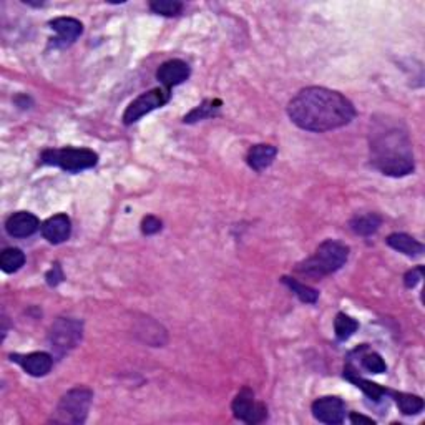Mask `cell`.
Wrapping results in <instances>:
<instances>
[{"label":"cell","mask_w":425,"mask_h":425,"mask_svg":"<svg viewBox=\"0 0 425 425\" xmlns=\"http://www.w3.org/2000/svg\"><path fill=\"white\" fill-rule=\"evenodd\" d=\"M389 394L396 398L398 409H401L402 414L415 415L424 409V401L419 396H412V394H405V392H392V391H389Z\"/></svg>","instance_id":"cell-19"},{"label":"cell","mask_w":425,"mask_h":425,"mask_svg":"<svg viewBox=\"0 0 425 425\" xmlns=\"http://www.w3.org/2000/svg\"><path fill=\"white\" fill-rule=\"evenodd\" d=\"M221 106L219 100H208L205 103H201L198 106V108H194L192 113L188 115V117H185V122H198V120H203L206 117H211V115L216 113V110H218Z\"/></svg>","instance_id":"cell-23"},{"label":"cell","mask_w":425,"mask_h":425,"mask_svg":"<svg viewBox=\"0 0 425 425\" xmlns=\"http://www.w3.org/2000/svg\"><path fill=\"white\" fill-rule=\"evenodd\" d=\"M424 276V268L422 266H419V268H414L412 271H409L404 276V282H405V287H409V289H412V287H415L420 282V279H422Z\"/></svg>","instance_id":"cell-27"},{"label":"cell","mask_w":425,"mask_h":425,"mask_svg":"<svg viewBox=\"0 0 425 425\" xmlns=\"http://www.w3.org/2000/svg\"><path fill=\"white\" fill-rule=\"evenodd\" d=\"M13 362H17L27 374L34 377H43L50 372L53 366V357L47 352H32V354H13L10 356Z\"/></svg>","instance_id":"cell-10"},{"label":"cell","mask_w":425,"mask_h":425,"mask_svg":"<svg viewBox=\"0 0 425 425\" xmlns=\"http://www.w3.org/2000/svg\"><path fill=\"white\" fill-rule=\"evenodd\" d=\"M362 367L367 372H372V374H382V372L387 370V366H385L384 359L375 352H369L366 356H362Z\"/></svg>","instance_id":"cell-25"},{"label":"cell","mask_w":425,"mask_h":425,"mask_svg":"<svg viewBox=\"0 0 425 425\" xmlns=\"http://www.w3.org/2000/svg\"><path fill=\"white\" fill-rule=\"evenodd\" d=\"M48 340H50V347L53 349V352L57 356H64V354L72 351L75 345L82 340V322L65 317L59 319L52 326Z\"/></svg>","instance_id":"cell-6"},{"label":"cell","mask_w":425,"mask_h":425,"mask_svg":"<svg viewBox=\"0 0 425 425\" xmlns=\"http://www.w3.org/2000/svg\"><path fill=\"white\" fill-rule=\"evenodd\" d=\"M50 27L59 34V37L55 38V45H69L83 32V25L72 17H60V19L52 20Z\"/></svg>","instance_id":"cell-14"},{"label":"cell","mask_w":425,"mask_h":425,"mask_svg":"<svg viewBox=\"0 0 425 425\" xmlns=\"http://www.w3.org/2000/svg\"><path fill=\"white\" fill-rule=\"evenodd\" d=\"M347 258H349L347 246L339 241L327 239V241H324L317 247V251L314 252L311 258H308L305 261H303V263L298 264L296 271L304 274V276H311L317 279L338 271V269H340L345 264Z\"/></svg>","instance_id":"cell-3"},{"label":"cell","mask_w":425,"mask_h":425,"mask_svg":"<svg viewBox=\"0 0 425 425\" xmlns=\"http://www.w3.org/2000/svg\"><path fill=\"white\" fill-rule=\"evenodd\" d=\"M25 263V254L22 252L19 247H7L6 251L0 256V268L3 273H15L24 266Z\"/></svg>","instance_id":"cell-20"},{"label":"cell","mask_w":425,"mask_h":425,"mask_svg":"<svg viewBox=\"0 0 425 425\" xmlns=\"http://www.w3.org/2000/svg\"><path fill=\"white\" fill-rule=\"evenodd\" d=\"M93 394L85 387L72 389L60 398L59 405L53 412L52 422L78 425L85 422L88 410H90Z\"/></svg>","instance_id":"cell-4"},{"label":"cell","mask_w":425,"mask_h":425,"mask_svg":"<svg viewBox=\"0 0 425 425\" xmlns=\"http://www.w3.org/2000/svg\"><path fill=\"white\" fill-rule=\"evenodd\" d=\"M387 245L402 254L409 256V258H417L424 252V245L419 243L417 239H414L409 234L404 233H394L387 238Z\"/></svg>","instance_id":"cell-16"},{"label":"cell","mask_w":425,"mask_h":425,"mask_svg":"<svg viewBox=\"0 0 425 425\" xmlns=\"http://www.w3.org/2000/svg\"><path fill=\"white\" fill-rule=\"evenodd\" d=\"M150 8L154 13H159V15L173 17L178 15L183 10V3L176 2V0H154V2L150 3Z\"/></svg>","instance_id":"cell-24"},{"label":"cell","mask_w":425,"mask_h":425,"mask_svg":"<svg viewBox=\"0 0 425 425\" xmlns=\"http://www.w3.org/2000/svg\"><path fill=\"white\" fill-rule=\"evenodd\" d=\"M72 233V221L66 215H55L42 224V234L52 245H60L66 241Z\"/></svg>","instance_id":"cell-13"},{"label":"cell","mask_w":425,"mask_h":425,"mask_svg":"<svg viewBox=\"0 0 425 425\" xmlns=\"http://www.w3.org/2000/svg\"><path fill=\"white\" fill-rule=\"evenodd\" d=\"M168 100H170V90L165 87L146 92L128 105L125 113H123V122H125V125H131V123L138 122L141 117H145L146 113L161 108Z\"/></svg>","instance_id":"cell-7"},{"label":"cell","mask_w":425,"mask_h":425,"mask_svg":"<svg viewBox=\"0 0 425 425\" xmlns=\"http://www.w3.org/2000/svg\"><path fill=\"white\" fill-rule=\"evenodd\" d=\"M278 150L273 145H254L247 153V165L252 170L263 171L268 166L273 165L274 158H276Z\"/></svg>","instance_id":"cell-15"},{"label":"cell","mask_w":425,"mask_h":425,"mask_svg":"<svg viewBox=\"0 0 425 425\" xmlns=\"http://www.w3.org/2000/svg\"><path fill=\"white\" fill-rule=\"evenodd\" d=\"M382 224V218L375 212H367V215L356 216L351 221V228L356 234H361V236H370L374 234Z\"/></svg>","instance_id":"cell-18"},{"label":"cell","mask_w":425,"mask_h":425,"mask_svg":"<svg viewBox=\"0 0 425 425\" xmlns=\"http://www.w3.org/2000/svg\"><path fill=\"white\" fill-rule=\"evenodd\" d=\"M351 422L354 424H372L374 425V420L369 417H364V415H357V414H351Z\"/></svg>","instance_id":"cell-29"},{"label":"cell","mask_w":425,"mask_h":425,"mask_svg":"<svg viewBox=\"0 0 425 425\" xmlns=\"http://www.w3.org/2000/svg\"><path fill=\"white\" fill-rule=\"evenodd\" d=\"M99 154L88 148H62L47 150L42 154V163L60 166L65 171H82L95 166Z\"/></svg>","instance_id":"cell-5"},{"label":"cell","mask_w":425,"mask_h":425,"mask_svg":"<svg viewBox=\"0 0 425 425\" xmlns=\"http://www.w3.org/2000/svg\"><path fill=\"white\" fill-rule=\"evenodd\" d=\"M141 231L145 234H157L158 231H161V221H159L157 216H146L141 221Z\"/></svg>","instance_id":"cell-26"},{"label":"cell","mask_w":425,"mask_h":425,"mask_svg":"<svg viewBox=\"0 0 425 425\" xmlns=\"http://www.w3.org/2000/svg\"><path fill=\"white\" fill-rule=\"evenodd\" d=\"M282 282H284V284L287 287H289V289L292 292H294V294L298 296V298L301 301H303V303H305V304H314L317 301L319 292L316 289H312V287L305 286V284H303V282L296 281V279L287 278V276L282 278Z\"/></svg>","instance_id":"cell-21"},{"label":"cell","mask_w":425,"mask_h":425,"mask_svg":"<svg viewBox=\"0 0 425 425\" xmlns=\"http://www.w3.org/2000/svg\"><path fill=\"white\" fill-rule=\"evenodd\" d=\"M287 115L303 130L322 133L349 125L356 117V108L339 92L309 87L289 101Z\"/></svg>","instance_id":"cell-1"},{"label":"cell","mask_w":425,"mask_h":425,"mask_svg":"<svg viewBox=\"0 0 425 425\" xmlns=\"http://www.w3.org/2000/svg\"><path fill=\"white\" fill-rule=\"evenodd\" d=\"M344 375H345V379H349L351 380L352 384H356L359 389H361L362 392L366 394L367 397L369 398H372V401H375V402H379L380 398H382V396H385V394H389V391L387 389H384V387H380V385H377V384H374V382H370V380H366V379H362L361 375L357 374L356 370L352 369V367H345V370H344Z\"/></svg>","instance_id":"cell-17"},{"label":"cell","mask_w":425,"mask_h":425,"mask_svg":"<svg viewBox=\"0 0 425 425\" xmlns=\"http://www.w3.org/2000/svg\"><path fill=\"white\" fill-rule=\"evenodd\" d=\"M334 329H336V336H338L339 340H345L349 339L359 329L357 321H354L352 317L345 316V314H338V317H336L334 321Z\"/></svg>","instance_id":"cell-22"},{"label":"cell","mask_w":425,"mask_h":425,"mask_svg":"<svg viewBox=\"0 0 425 425\" xmlns=\"http://www.w3.org/2000/svg\"><path fill=\"white\" fill-rule=\"evenodd\" d=\"M40 228V221L32 212L27 211H19L13 212L10 218L7 219L6 229L12 238H27L32 236V234Z\"/></svg>","instance_id":"cell-12"},{"label":"cell","mask_w":425,"mask_h":425,"mask_svg":"<svg viewBox=\"0 0 425 425\" xmlns=\"http://www.w3.org/2000/svg\"><path fill=\"white\" fill-rule=\"evenodd\" d=\"M233 414L234 417L243 420L246 424H259L268 417V409L264 404L254 401V394L251 389H241L233 401Z\"/></svg>","instance_id":"cell-8"},{"label":"cell","mask_w":425,"mask_h":425,"mask_svg":"<svg viewBox=\"0 0 425 425\" xmlns=\"http://www.w3.org/2000/svg\"><path fill=\"white\" fill-rule=\"evenodd\" d=\"M312 415L322 424H340L345 417V404L339 397H321L314 401Z\"/></svg>","instance_id":"cell-9"},{"label":"cell","mask_w":425,"mask_h":425,"mask_svg":"<svg viewBox=\"0 0 425 425\" xmlns=\"http://www.w3.org/2000/svg\"><path fill=\"white\" fill-rule=\"evenodd\" d=\"M62 281H64V273H62L60 264L55 263L50 271L47 273V282L50 286H57V284H60Z\"/></svg>","instance_id":"cell-28"},{"label":"cell","mask_w":425,"mask_h":425,"mask_svg":"<svg viewBox=\"0 0 425 425\" xmlns=\"http://www.w3.org/2000/svg\"><path fill=\"white\" fill-rule=\"evenodd\" d=\"M370 161L387 176H405L414 171V153L405 130L380 125L370 131Z\"/></svg>","instance_id":"cell-2"},{"label":"cell","mask_w":425,"mask_h":425,"mask_svg":"<svg viewBox=\"0 0 425 425\" xmlns=\"http://www.w3.org/2000/svg\"><path fill=\"white\" fill-rule=\"evenodd\" d=\"M189 77V65L183 60L173 59L168 60L158 69L157 78L163 87L170 90L171 87L181 85Z\"/></svg>","instance_id":"cell-11"}]
</instances>
